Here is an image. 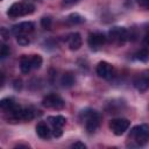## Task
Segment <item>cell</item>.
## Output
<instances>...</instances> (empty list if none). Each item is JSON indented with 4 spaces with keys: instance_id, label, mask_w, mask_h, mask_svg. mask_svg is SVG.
I'll return each instance as SVG.
<instances>
[{
    "instance_id": "23",
    "label": "cell",
    "mask_w": 149,
    "mask_h": 149,
    "mask_svg": "<svg viewBox=\"0 0 149 149\" xmlns=\"http://www.w3.org/2000/svg\"><path fill=\"white\" fill-rule=\"evenodd\" d=\"M80 0H62V6L64 7H70V6H73L76 3H78Z\"/></svg>"
},
{
    "instance_id": "14",
    "label": "cell",
    "mask_w": 149,
    "mask_h": 149,
    "mask_svg": "<svg viewBox=\"0 0 149 149\" xmlns=\"http://www.w3.org/2000/svg\"><path fill=\"white\" fill-rule=\"evenodd\" d=\"M17 105L15 104V101H14V99L13 98H3V99H1V101H0V108L5 112V113H9V112H12L15 107H16Z\"/></svg>"
},
{
    "instance_id": "8",
    "label": "cell",
    "mask_w": 149,
    "mask_h": 149,
    "mask_svg": "<svg viewBox=\"0 0 149 149\" xmlns=\"http://www.w3.org/2000/svg\"><path fill=\"white\" fill-rule=\"evenodd\" d=\"M134 87L140 92H146L149 88V69L141 71L134 79Z\"/></svg>"
},
{
    "instance_id": "25",
    "label": "cell",
    "mask_w": 149,
    "mask_h": 149,
    "mask_svg": "<svg viewBox=\"0 0 149 149\" xmlns=\"http://www.w3.org/2000/svg\"><path fill=\"white\" fill-rule=\"evenodd\" d=\"M0 34H1V37H2V41H7L9 40V30H7L6 28H1L0 30Z\"/></svg>"
},
{
    "instance_id": "28",
    "label": "cell",
    "mask_w": 149,
    "mask_h": 149,
    "mask_svg": "<svg viewBox=\"0 0 149 149\" xmlns=\"http://www.w3.org/2000/svg\"><path fill=\"white\" fill-rule=\"evenodd\" d=\"M143 42H144V44L149 45V26H148V28L146 30V34H144V37H143Z\"/></svg>"
},
{
    "instance_id": "2",
    "label": "cell",
    "mask_w": 149,
    "mask_h": 149,
    "mask_svg": "<svg viewBox=\"0 0 149 149\" xmlns=\"http://www.w3.org/2000/svg\"><path fill=\"white\" fill-rule=\"evenodd\" d=\"M35 10V6L31 2L28 1H20V2H14L10 5V7L7 9V15L12 19L26 16L33 14Z\"/></svg>"
},
{
    "instance_id": "29",
    "label": "cell",
    "mask_w": 149,
    "mask_h": 149,
    "mask_svg": "<svg viewBox=\"0 0 149 149\" xmlns=\"http://www.w3.org/2000/svg\"><path fill=\"white\" fill-rule=\"evenodd\" d=\"M30 146L29 144H22V143H20V144H16L14 148H29Z\"/></svg>"
},
{
    "instance_id": "12",
    "label": "cell",
    "mask_w": 149,
    "mask_h": 149,
    "mask_svg": "<svg viewBox=\"0 0 149 149\" xmlns=\"http://www.w3.org/2000/svg\"><path fill=\"white\" fill-rule=\"evenodd\" d=\"M51 133L52 132L49 129V127H48V125L45 122H38L36 125V134L41 139H49Z\"/></svg>"
},
{
    "instance_id": "1",
    "label": "cell",
    "mask_w": 149,
    "mask_h": 149,
    "mask_svg": "<svg viewBox=\"0 0 149 149\" xmlns=\"http://www.w3.org/2000/svg\"><path fill=\"white\" fill-rule=\"evenodd\" d=\"M80 120L85 125V128H86L87 133L92 134V133H94L99 128V125H100V114L95 109L86 108V109L81 111V113H80Z\"/></svg>"
},
{
    "instance_id": "10",
    "label": "cell",
    "mask_w": 149,
    "mask_h": 149,
    "mask_svg": "<svg viewBox=\"0 0 149 149\" xmlns=\"http://www.w3.org/2000/svg\"><path fill=\"white\" fill-rule=\"evenodd\" d=\"M35 24L31 21H24V22H20L15 26H13L12 28V33L15 35H27L34 31Z\"/></svg>"
},
{
    "instance_id": "21",
    "label": "cell",
    "mask_w": 149,
    "mask_h": 149,
    "mask_svg": "<svg viewBox=\"0 0 149 149\" xmlns=\"http://www.w3.org/2000/svg\"><path fill=\"white\" fill-rule=\"evenodd\" d=\"M9 52H10L9 47H8L7 44L2 43V44H1V50H0V57H1V59H3V58H6L7 56H9Z\"/></svg>"
},
{
    "instance_id": "5",
    "label": "cell",
    "mask_w": 149,
    "mask_h": 149,
    "mask_svg": "<svg viewBox=\"0 0 149 149\" xmlns=\"http://www.w3.org/2000/svg\"><path fill=\"white\" fill-rule=\"evenodd\" d=\"M130 126V121L128 119L125 118H118V119H112L108 123L109 129L112 130V133L116 136H120L122 134L126 133V130H128Z\"/></svg>"
},
{
    "instance_id": "22",
    "label": "cell",
    "mask_w": 149,
    "mask_h": 149,
    "mask_svg": "<svg viewBox=\"0 0 149 149\" xmlns=\"http://www.w3.org/2000/svg\"><path fill=\"white\" fill-rule=\"evenodd\" d=\"M16 41L20 45H27L29 44V38L26 35H16Z\"/></svg>"
},
{
    "instance_id": "26",
    "label": "cell",
    "mask_w": 149,
    "mask_h": 149,
    "mask_svg": "<svg viewBox=\"0 0 149 149\" xmlns=\"http://www.w3.org/2000/svg\"><path fill=\"white\" fill-rule=\"evenodd\" d=\"M51 132H52V136H55V137H61L62 134H63V130L59 127H52Z\"/></svg>"
},
{
    "instance_id": "9",
    "label": "cell",
    "mask_w": 149,
    "mask_h": 149,
    "mask_svg": "<svg viewBox=\"0 0 149 149\" xmlns=\"http://www.w3.org/2000/svg\"><path fill=\"white\" fill-rule=\"evenodd\" d=\"M95 72L97 74L102 78V79H111L113 77V73H114V69L112 66V64H109L108 62H105V61H101L98 63L97 68H95Z\"/></svg>"
},
{
    "instance_id": "6",
    "label": "cell",
    "mask_w": 149,
    "mask_h": 149,
    "mask_svg": "<svg viewBox=\"0 0 149 149\" xmlns=\"http://www.w3.org/2000/svg\"><path fill=\"white\" fill-rule=\"evenodd\" d=\"M42 105L47 108H51V109H63L65 107V102L64 100L56 93H50V94H47L43 100H42Z\"/></svg>"
},
{
    "instance_id": "11",
    "label": "cell",
    "mask_w": 149,
    "mask_h": 149,
    "mask_svg": "<svg viewBox=\"0 0 149 149\" xmlns=\"http://www.w3.org/2000/svg\"><path fill=\"white\" fill-rule=\"evenodd\" d=\"M81 44H83V38H81L79 33H72V34L69 35L68 45H69L70 50H73V51L78 50V49H80Z\"/></svg>"
},
{
    "instance_id": "27",
    "label": "cell",
    "mask_w": 149,
    "mask_h": 149,
    "mask_svg": "<svg viewBox=\"0 0 149 149\" xmlns=\"http://www.w3.org/2000/svg\"><path fill=\"white\" fill-rule=\"evenodd\" d=\"M71 148H74V149H86V144L80 142V141H77V142H74L71 146Z\"/></svg>"
},
{
    "instance_id": "17",
    "label": "cell",
    "mask_w": 149,
    "mask_h": 149,
    "mask_svg": "<svg viewBox=\"0 0 149 149\" xmlns=\"http://www.w3.org/2000/svg\"><path fill=\"white\" fill-rule=\"evenodd\" d=\"M66 21L70 24H80V23L85 22V19L80 14H78V13H71L70 15H68Z\"/></svg>"
},
{
    "instance_id": "19",
    "label": "cell",
    "mask_w": 149,
    "mask_h": 149,
    "mask_svg": "<svg viewBox=\"0 0 149 149\" xmlns=\"http://www.w3.org/2000/svg\"><path fill=\"white\" fill-rule=\"evenodd\" d=\"M30 58H31V66H33V69H35V70L40 69L42 63H43L42 57L40 55H31Z\"/></svg>"
},
{
    "instance_id": "4",
    "label": "cell",
    "mask_w": 149,
    "mask_h": 149,
    "mask_svg": "<svg viewBox=\"0 0 149 149\" xmlns=\"http://www.w3.org/2000/svg\"><path fill=\"white\" fill-rule=\"evenodd\" d=\"M128 37H129V33L125 27H113L109 29L107 35V40L116 47L123 45L128 40Z\"/></svg>"
},
{
    "instance_id": "20",
    "label": "cell",
    "mask_w": 149,
    "mask_h": 149,
    "mask_svg": "<svg viewBox=\"0 0 149 149\" xmlns=\"http://www.w3.org/2000/svg\"><path fill=\"white\" fill-rule=\"evenodd\" d=\"M51 23H52V20H51L50 16H43L41 19V26L44 29H50L51 28Z\"/></svg>"
},
{
    "instance_id": "3",
    "label": "cell",
    "mask_w": 149,
    "mask_h": 149,
    "mask_svg": "<svg viewBox=\"0 0 149 149\" xmlns=\"http://www.w3.org/2000/svg\"><path fill=\"white\" fill-rule=\"evenodd\" d=\"M128 139L133 140L136 146H146L149 142V125L143 123L133 127Z\"/></svg>"
},
{
    "instance_id": "15",
    "label": "cell",
    "mask_w": 149,
    "mask_h": 149,
    "mask_svg": "<svg viewBox=\"0 0 149 149\" xmlns=\"http://www.w3.org/2000/svg\"><path fill=\"white\" fill-rule=\"evenodd\" d=\"M74 81H76L74 76L70 71L64 72L63 76H62V78H61V84H62L63 87H71V86H73Z\"/></svg>"
},
{
    "instance_id": "16",
    "label": "cell",
    "mask_w": 149,
    "mask_h": 149,
    "mask_svg": "<svg viewBox=\"0 0 149 149\" xmlns=\"http://www.w3.org/2000/svg\"><path fill=\"white\" fill-rule=\"evenodd\" d=\"M48 121L51 123L52 127H59L62 128L66 123V119L63 115H52L48 118Z\"/></svg>"
},
{
    "instance_id": "18",
    "label": "cell",
    "mask_w": 149,
    "mask_h": 149,
    "mask_svg": "<svg viewBox=\"0 0 149 149\" xmlns=\"http://www.w3.org/2000/svg\"><path fill=\"white\" fill-rule=\"evenodd\" d=\"M135 58L141 61V62H148L149 61V50L147 48L141 49L140 51H137L135 54Z\"/></svg>"
},
{
    "instance_id": "24",
    "label": "cell",
    "mask_w": 149,
    "mask_h": 149,
    "mask_svg": "<svg viewBox=\"0 0 149 149\" xmlns=\"http://www.w3.org/2000/svg\"><path fill=\"white\" fill-rule=\"evenodd\" d=\"M137 3L142 9L149 10V0H137Z\"/></svg>"
},
{
    "instance_id": "7",
    "label": "cell",
    "mask_w": 149,
    "mask_h": 149,
    "mask_svg": "<svg viewBox=\"0 0 149 149\" xmlns=\"http://www.w3.org/2000/svg\"><path fill=\"white\" fill-rule=\"evenodd\" d=\"M107 42V36L104 33L100 31H94L91 33L87 37V44L92 50H99L101 49Z\"/></svg>"
},
{
    "instance_id": "13",
    "label": "cell",
    "mask_w": 149,
    "mask_h": 149,
    "mask_svg": "<svg viewBox=\"0 0 149 149\" xmlns=\"http://www.w3.org/2000/svg\"><path fill=\"white\" fill-rule=\"evenodd\" d=\"M31 69H33V66H31V58H30V56H27V55L21 56V58H20V70H21V72L27 74V73L30 72Z\"/></svg>"
}]
</instances>
